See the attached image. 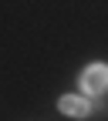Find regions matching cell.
<instances>
[{
  "label": "cell",
  "instance_id": "cell-2",
  "mask_svg": "<svg viewBox=\"0 0 108 121\" xmlns=\"http://www.w3.org/2000/svg\"><path fill=\"white\" fill-rule=\"evenodd\" d=\"M57 108L64 111V114H71V118H85L88 111H91V101L85 98V94H64L57 101Z\"/></svg>",
  "mask_w": 108,
  "mask_h": 121
},
{
  "label": "cell",
  "instance_id": "cell-1",
  "mask_svg": "<svg viewBox=\"0 0 108 121\" xmlns=\"http://www.w3.org/2000/svg\"><path fill=\"white\" fill-rule=\"evenodd\" d=\"M81 91L85 94H101V91H108V64H91L81 74Z\"/></svg>",
  "mask_w": 108,
  "mask_h": 121
}]
</instances>
